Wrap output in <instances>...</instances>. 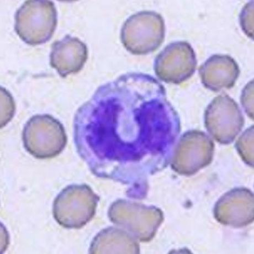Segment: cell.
Returning <instances> with one entry per match:
<instances>
[{"instance_id":"4fadbf2b","label":"cell","mask_w":254,"mask_h":254,"mask_svg":"<svg viewBox=\"0 0 254 254\" xmlns=\"http://www.w3.org/2000/svg\"><path fill=\"white\" fill-rule=\"evenodd\" d=\"M242 30L246 35L254 39V1L247 3L243 8L239 16Z\"/></svg>"},{"instance_id":"5bb4252c","label":"cell","mask_w":254,"mask_h":254,"mask_svg":"<svg viewBox=\"0 0 254 254\" xmlns=\"http://www.w3.org/2000/svg\"><path fill=\"white\" fill-rule=\"evenodd\" d=\"M241 102L249 118L254 120V80L249 81L244 87L241 96Z\"/></svg>"},{"instance_id":"5b68a950","label":"cell","mask_w":254,"mask_h":254,"mask_svg":"<svg viewBox=\"0 0 254 254\" xmlns=\"http://www.w3.org/2000/svg\"><path fill=\"white\" fill-rule=\"evenodd\" d=\"M24 148L34 157H56L65 148L67 136L60 121L50 115H37L29 119L22 132Z\"/></svg>"},{"instance_id":"52a82bcc","label":"cell","mask_w":254,"mask_h":254,"mask_svg":"<svg viewBox=\"0 0 254 254\" xmlns=\"http://www.w3.org/2000/svg\"><path fill=\"white\" fill-rule=\"evenodd\" d=\"M196 53L187 41L171 43L156 56L154 71L160 80L180 84L192 76L196 71Z\"/></svg>"},{"instance_id":"7a4b0ae2","label":"cell","mask_w":254,"mask_h":254,"mask_svg":"<svg viewBox=\"0 0 254 254\" xmlns=\"http://www.w3.org/2000/svg\"><path fill=\"white\" fill-rule=\"evenodd\" d=\"M57 22V11L53 1L28 0L14 15V31L27 45H41L51 40Z\"/></svg>"},{"instance_id":"277c9868","label":"cell","mask_w":254,"mask_h":254,"mask_svg":"<svg viewBox=\"0 0 254 254\" xmlns=\"http://www.w3.org/2000/svg\"><path fill=\"white\" fill-rule=\"evenodd\" d=\"M165 37L162 15L153 11L134 13L125 22L121 31L122 45L134 55H145L157 50Z\"/></svg>"},{"instance_id":"9c48e42d","label":"cell","mask_w":254,"mask_h":254,"mask_svg":"<svg viewBox=\"0 0 254 254\" xmlns=\"http://www.w3.org/2000/svg\"><path fill=\"white\" fill-rule=\"evenodd\" d=\"M200 79L206 89L219 92L231 89L241 74L238 64L230 56L214 55L198 69Z\"/></svg>"},{"instance_id":"3957f363","label":"cell","mask_w":254,"mask_h":254,"mask_svg":"<svg viewBox=\"0 0 254 254\" xmlns=\"http://www.w3.org/2000/svg\"><path fill=\"white\" fill-rule=\"evenodd\" d=\"M99 201L100 197L89 186H68L54 201V218L64 228H81L94 218Z\"/></svg>"},{"instance_id":"7c38bea8","label":"cell","mask_w":254,"mask_h":254,"mask_svg":"<svg viewBox=\"0 0 254 254\" xmlns=\"http://www.w3.org/2000/svg\"><path fill=\"white\" fill-rule=\"evenodd\" d=\"M254 126L249 127L236 143V148L242 158L248 165L254 167Z\"/></svg>"},{"instance_id":"8992f818","label":"cell","mask_w":254,"mask_h":254,"mask_svg":"<svg viewBox=\"0 0 254 254\" xmlns=\"http://www.w3.org/2000/svg\"><path fill=\"white\" fill-rule=\"evenodd\" d=\"M204 126L218 142H232L242 130L245 119L236 101L227 94L218 95L204 111Z\"/></svg>"},{"instance_id":"ba28073f","label":"cell","mask_w":254,"mask_h":254,"mask_svg":"<svg viewBox=\"0 0 254 254\" xmlns=\"http://www.w3.org/2000/svg\"><path fill=\"white\" fill-rule=\"evenodd\" d=\"M214 143L202 131H187L180 138L174 154L172 167L175 172L192 175L211 163Z\"/></svg>"},{"instance_id":"6da1fadb","label":"cell","mask_w":254,"mask_h":254,"mask_svg":"<svg viewBox=\"0 0 254 254\" xmlns=\"http://www.w3.org/2000/svg\"><path fill=\"white\" fill-rule=\"evenodd\" d=\"M179 128L164 86L153 76L135 72L100 86L74 120L78 153L93 174L124 184L131 180L134 162L151 152L145 143L165 149Z\"/></svg>"},{"instance_id":"30bf717a","label":"cell","mask_w":254,"mask_h":254,"mask_svg":"<svg viewBox=\"0 0 254 254\" xmlns=\"http://www.w3.org/2000/svg\"><path fill=\"white\" fill-rule=\"evenodd\" d=\"M87 58V47L78 38L66 35L52 45L50 65L62 77L81 71Z\"/></svg>"},{"instance_id":"8fae6325","label":"cell","mask_w":254,"mask_h":254,"mask_svg":"<svg viewBox=\"0 0 254 254\" xmlns=\"http://www.w3.org/2000/svg\"><path fill=\"white\" fill-rule=\"evenodd\" d=\"M132 238L124 229L109 227L100 232L92 241L91 254L131 253L135 247Z\"/></svg>"}]
</instances>
